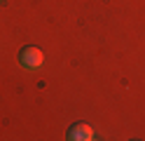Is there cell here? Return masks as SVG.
<instances>
[{"label": "cell", "instance_id": "6da1fadb", "mask_svg": "<svg viewBox=\"0 0 145 141\" xmlns=\"http://www.w3.org/2000/svg\"><path fill=\"white\" fill-rule=\"evenodd\" d=\"M42 61H44V54H42L40 47H35V45H28V47H24V50L19 52V64L24 66V68L35 71V68L42 66Z\"/></svg>", "mask_w": 145, "mask_h": 141}, {"label": "cell", "instance_id": "7a4b0ae2", "mask_svg": "<svg viewBox=\"0 0 145 141\" xmlns=\"http://www.w3.org/2000/svg\"><path fill=\"white\" fill-rule=\"evenodd\" d=\"M68 139L70 141H91L94 139V129L84 125V122H77V125H72L68 129Z\"/></svg>", "mask_w": 145, "mask_h": 141}]
</instances>
